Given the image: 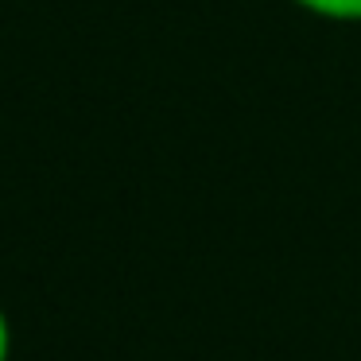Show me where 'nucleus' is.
<instances>
[{
    "label": "nucleus",
    "mask_w": 361,
    "mask_h": 361,
    "mask_svg": "<svg viewBox=\"0 0 361 361\" xmlns=\"http://www.w3.org/2000/svg\"><path fill=\"white\" fill-rule=\"evenodd\" d=\"M299 12L330 24H361V0H291Z\"/></svg>",
    "instance_id": "f257e3e1"
},
{
    "label": "nucleus",
    "mask_w": 361,
    "mask_h": 361,
    "mask_svg": "<svg viewBox=\"0 0 361 361\" xmlns=\"http://www.w3.org/2000/svg\"><path fill=\"white\" fill-rule=\"evenodd\" d=\"M12 357V322L8 314H4V307H0V361Z\"/></svg>",
    "instance_id": "f03ea898"
}]
</instances>
